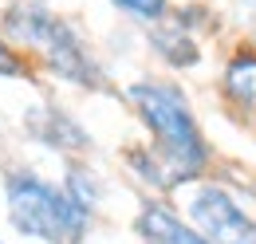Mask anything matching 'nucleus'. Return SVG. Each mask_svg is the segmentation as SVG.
Segmentation results:
<instances>
[{"label":"nucleus","instance_id":"6e6552de","mask_svg":"<svg viewBox=\"0 0 256 244\" xmlns=\"http://www.w3.org/2000/svg\"><path fill=\"white\" fill-rule=\"evenodd\" d=\"M154 52H158L166 63H174V67H193V63L201 60L197 44H193L182 28H158L154 32Z\"/></svg>","mask_w":256,"mask_h":244},{"label":"nucleus","instance_id":"f257e3e1","mask_svg":"<svg viewBox=\"0 0 256 244\" xmlns=\"http://www.w3.org/2000/svg\"><path fill=\"white\" fill-rule=\"evenodd\" d=\"M126 94L138 106L142 122L150 126L154 142H158V158H162V170H170L166 174L170 185H182L190 178H197L209 150H205V138H201L182 91L166 87V83H134Z\"/></svg>","mask_w":256,"mask_h":244},{"label":"nucleus","instance_id":"0eeeda50","mask_svg":"<svg viewBox=\"0 0 256 244\" xmlns=\"http://www.w3.org/2000/svg\"><path fill=\"white\" fill-rule=\"evenodd\" d=\"M224 91L232 94L240 106H256V56L244 52L224 67Z\"/></svg>","mask_w":256,"mask_h":244},{"label":"nucleus","instance_id":"f03ea898","mask_svg":"<svg viewBox=\"0 0 256 244\" xmlns=\"http://www.w3.org/2000/svg\"><path fill=\"white\" fill-rule=\"evenodd\" d=\"M4 197H8V220L16 224V232L48 244H79L91 213L71 201L64 185L44 182L32 170H12L4 178Z\"/></svg>","mask_w":256,"mask_h":244},{"label":"nucleus","instance_id":"423d86ee","mask_svg":"<svg viewBox=\"0 0 256 244\" xmlns=\"http://www.w3.org/2000/svg\"><path fill=\"white\" fill-rule=\"evenodd\" d=\"M138 232H142L150 244H209L197 228H190L186 220H178L166 205H154V201L142 205V213H138Z\"/></svg>","mask_w":256,"mask_h":244},{"label":"nucleus","instance_id":"9d476101","mask_svg":"<svg viewBox=\"0 0 256 244\" xmlns=\"http://www.w3.org/2000/svg\"><path fill=\"white\" fill-rule=\"evenodd\" d=\"M114 8H122L134 20H162L170 12V0H110Z\"/></svg>","mask_w":256,"mask_h":244},{"label":"nucleus","instance_id":"20e7f679","mask_svg":"<svg viewBox=\"0 0 256 244\" xmlns=\"http://www.w3.org/2000/svg\"><path fill=\"white\" fill-rule=\"evenodd\" d=\"M190 216L209 244H256V220L217 185H201L193 193Z\"/></svg>","mask_w":256,"mask_h":244},{"label":"nucleus","instance_id":"7ed1b4c3","mask_svg":"<svg viewBox=\"0 0 256 244\" xmlns=\"http://www.w3.org/2000/svg\"><path fill=\"white\" fill-rule=\"evenodd\" d=\"M4 28L12 40H20L24 48H36L44 63L64 75L67 83H79V87H98V67L87 56L83 40L71 32V24H64L56 12L48 8H8L4 16Z\"/></svg>","mask_w":256,"mask_h":244},{"label":"nucleus","instance_id":"39448f33","mask_svg":"<svg viewBox=\"0 0 256 244\" xmlns=\"http://www.w3.org/2000/svg\"><path fill=\"white\" fill-rule=\"evenodd\" d=\"M28 130H32V138H40L52 150H87L91 146L87 130L71 114H64L60 106H32L28 110Z\"/></svg>","mask_w":256,"mask_h":244},{"label":"nucleus","instance_id":"9b49d317","mask_svg":"<svg viewBox=\"0 0 256 244\" xmlns=\"http://www.w3.org/2000/svg\"><path fill=\"white\" fill-rule=\"evenodd\" d=\"M0 79H28V63L8 48L4 36H0Z\"/></svg>","mask_w":256,"mask_h":244},{"label":"nucleus","instance_id":"1a4fd4ad","mask_svg":"<svg viewBox=\"0 0 256 244\" xmlns=\"http://www.w3.org/2000/svg\"><path fill=\"white\" fill-rule=\"evenodd\" d=\"M64 193L71 197V201H79L87 213H91V209L98 205V182L91 178V170H87V166H71V170H67Z\"/></svg>","mask_w":256,"mask_h":244}]
</instances>
